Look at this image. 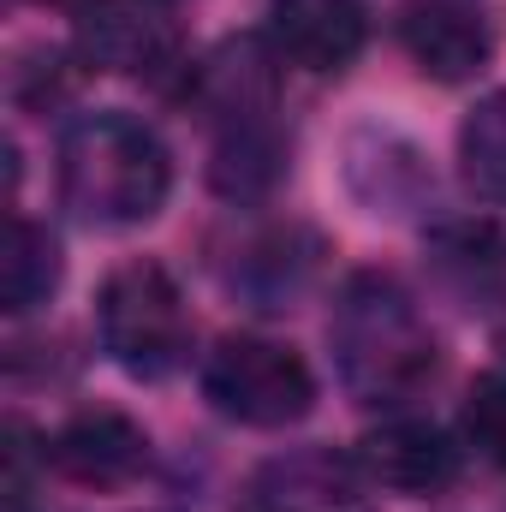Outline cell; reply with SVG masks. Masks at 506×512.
<instances>
[{
  "label": "cell",
  "mask_w": 506,
  "mask_h": 512,
  "mask_svg": "<svg viewBox=\"0 0 506 512\" xmlns=\"http://www.w3.org/2000/svg\"><path fill=\"white\" fill-rule=\"evenodd\" d=\"M465 435L471 447L489 459V465H506V376H483L465 399Z\"/></svg>",
  "instance_id": "cell-17"
},
{
  "label": "cell",
  "mask_w": 506,
  "mask_h": 512,
  "mask_svg": "<svg viewBox=\"0 0 506 512\" xmlns=\"http://www.w3.org/2000/svg\"><path fill=\"white\" fill-rule=\"evenodd\" d=\"M54 286H60V245H54V233L18 215L12 233H6V251H0V298H6V310L30 316V310H42L54 298Z\"/></svg>",
  "instance_id": "cell-14"
},
{
  "label": "cell",
  "mask_w": 506,
  "mask_h": 512,
  "mask_svg": "<svg viewBox=\"0 0 506 512\" xmlns=\"http://www.w3.org/2000/svg\"><path fill=\"white\" fill-rule=\"evenodd\" d=\"M48 465L78 483V489H126L149 465V435L131 423L126 411H78L60 423V435L48 441Z\"/></svg>",
  "instance_id": "cell-9"
},
{
  "label": "cell",
  "mask_w": 506,
  "mask_h": 512,
  "mask_svg": "<svg viewBox=\"0 0 506 512\" xmlns=\"http://www.w3.org/2000/svg\"><path fill=\"white\" fill-rule=\"evenodd\" d=\"M316 262H322V239L310 233V227H262L251 233L233 262H227V286L251 304V310H292V298L310 286V274H316Z\"/></svg>",
  "instance_id": "cell-12"
},
{
  "label": "cell",
  "mask_w": 506,
  "mask_h": 512,
  "mask_svg": "<svg viewBox=\"0 0 506 512\" xmlns=\"http://www.w3.org/2000/svg\"><path fill=\"white\" fill-rule=\"evenodd\" d=\"M459 161H465V179L483 197H506V90L483 96L465 114V126H459Z\"/></svg>",
  "instance_id": "cell-16"
},
{
  "label": "cell",
  "mask_w": 506,
  "mask_h": 512,
  "mask_svg": "<svg viewBox=\"0 0 506 512\" xmlns=\"http://www.w3.org/2000/svg\"><path fill=\"white\" fill-rule=\"evenodd\" d=\"M274 48L268 42H256V36H239V42H221L203 66H197V78H191V90H197V102L215 114V120H227L233 126H256V120H268V108H274Z\"/></svg>",
  "instance_id": "cell-13"
},
{
  "label": "cell",
  "mask_w": 506,
  "mask_h": 512,
  "mask_svg": "<svg viewBox=\"0 0 506 512\" xmlns=\"http://www.w3.org/2000/svg\"><path fill=\"white\" fill-rule=\"evenodd\" d=\"M203 393L221 417L245 423V429H286L304 423L316 405V376L310 364L262 334H227L209 364H203Z\"/></svg>",
  "instance_id": "cell-4"
},
{
  "label": "cell",
  "mask_w": 506,
  "mask_h": 512,
  "mask_svg": "<svg viewBox=\"0 0 506 512\" xmlns=\"http://www.w3.org/2000/svg\"><path fill=\"white\" fill-rule=\"evenodd\" d=\"M370 42V18L358 0H274L268 48L298 72H346Z\"/></svg>",
  "instance_id": "cell-10"
},
{
  "label": "cell",
  "mask_w": 506,
  "mask_h": 512,
  "mask_svg": "<svg viewBox=\"0 0 506 512\" xmlns=\"http://www.w3.org/2000/svg\"><path fill=\"white\" fill-rule=\"evenodd\" d=\"M173 191V155L137 114L102 108L60 137V203L102 233H126L161 215Z\"/></svg>",
  "instance_id": "cell-1"
},
{
  "label": "cell",
  "mask_w": 506,
  "mask_h": 512,
  "mask_svg": "<svg viewBox=\"0 0 506 512\" xmlns=\"http://www.w3.org/2000/svg\"><path fill=\"white\" fill-rule=\"evenodd\" d=\"M346 191L358 197L364 215H417L435 197V167L429 155L393 126H358L346 137Z\"/></svg>",
  "instance_id": "cell-7"
},
{
  "label": "cell",
  "mask_w": 506,
  "mask_h": 512,
  "mask_svg": "<svg viewBox=\"0 0 506 512\" xmlns=\"http://www.w3.org/2000/svg\"><path fill=\"white\" fill-rule=\"evenodd\" d=\"M399 42L429 78L465 84L495 60V18L483 0H411L399 12Z\"/></svg>",
  "instance_id": "cell-8"
},
{
  "label": "cell",
  "mask_w": 506,
  "mask_h": 512,
  "mask_svg": "<svg viewBox=\"0 0 506 512\" xmlns=\"http://www.w3.org/2000/svg\"><path fill=\"white\" fill-rule=\"evenodd\" d=\"M340 382L358 405H399L435 376V334L393 274H352L328 316Z\"/></svg>",
  "instance_id": "cell-2"
},
{
  "label": "cell",
  "mask_w": 506,
  "mask_h": 512,
  "mask_svg": "<svg viewBox=\"0 0 506 512\" xmlns=\"http://www.w3.org/2000/svg\"><path fill=\"white\" fill-rule=\"evenodd\" d=\"M280 173H286V137L268 126V120L233 126L227 137H221V149H215V167H209L215 191H221V197H239V203L274 191Z\"/></svg>",
  "instance_id": "cell-15"
},
{
  "label": "cell",
  "mask_w": 506,
  "mask_h": 512,
  "mask_svg": "<svg viewBox=\"0 0 506 512\" xmlns=\"http://www.w3.org/2000/svg\"><path fill=\"white\" fill-rule=\"evenodd\" d=\"M245 512H376V501L358 459L334 447H292L251 477Z\"/></svg>",
  "instance_id": "cell-6"
},
{
  "label": "cell",
  "mask_w": 506,
  "mask_h": 512,
  "mask_svg": "<svg viewBox=\"0 0 506 512\" xmlns=\"http://www.w3.org/2000/svg\"><path fill=\"white\" fill-rule=\"evenodd\" d=\"M78 54L120 78H167L179 60L167 0H90L78 12Z\"/></svg>",
  "instance_id": "cell-5"
},
{
  "label": "cell",
  "mask_w": 506,
  "mask_h": 512,
  "mask_svg": "<svg viewBox=\"0 0 506 512\" xmlns=\"http://www.w3.org/2000/svg\"><path fill=\"white\" fill-rule=\"evenodd\" d=\"M96 334L131 382H167L191 352V316L173 274L161 262L114 268L96 298Z\"/></svg>",
  "instance_id": "cell-3"
},
{
  "label": "cell",
  "mask_w": 506,
  "mask_h": 512,
  "mask_svg": "<svg viewBox=\"0 0 506 512\" xmlns=\"http://www.w3.org/2000/svg\"><path fill=\"white\" fill-rule=\"evenodd\" d=\"M352 459L364 465V477L376 489H387V495H441V489L459 483V447L435 423H417V417H399V423L370 429Z\"/></svg>",
  "instance_id": "cell-11"
}]
</instances>
